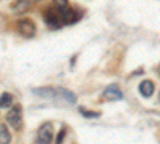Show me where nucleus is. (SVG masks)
<instances>
[{"label": "nucleus", "instance_id": "5", "mask_svg": "<svg viewBox=\"0 0 160 144\" xmlns=\"http://www.w3.org/2000/svg\"><path fill=\"white\" fill-rule=\"evenodd\" d=\"M102 98L108 99V101H117V99H122V98H123V93L118 90V87L111 85V87H108V88L104 90Z\"/></svg>", "mask_w": 160, "mask_h": 144}, {"label": "nucleus", "instance_id": "2", "mask_svg": "<svg viewBox=\"0 0 160 144\" xmlns=\"http://www.w3.org/2000/svg\"><path fill=\"white\" fill-rule=\"evenodd\" d=\"M21 120H22L21 106H13V107L7 112V122H8L13 128L19 130V128H21Z\"/></svg>", "mask_w": 160, "mask_h": 144}, {"label": "nucleus", "instance_id": "9", "mask_svg": "<svg viewBox=\"0 0 160 144\" xmlns=\"http://www.w3.org/2000/svg\"><path fill=\"white\" fill-rule=\"evenodd\" d=\"M11 106H13V96L10 93H3L0 96V107L7 109V107H11Z\"/></svg>", "mask_w": 160, "mask_h": 144}, {"label": "nucleus", "instance_id": "8", "mask_svg": "<svg viewBox=\"0 0 160 144\" xmlns=\"http://www.w3.org/2000/svg\"><path fill=\"white\" fill-rule=\"evenodd\" d=\"M10 141H11L10 132L5 125H0V144H10Z\"/></svg>", "mask_w": 160, "mask_h": 144}, {"label": "nucleus", "instance_id": "7", "mask_svg": "<svg viewBox=\"0 0 160 144\" xmlns=\"http://www.w3.org/2000/svg\"><path fill=\"white\" fill-rule=\"evenodd\" d=\"M139 93L144 98H151L154 93V82L152 80H142L139 83Z\"/></svg>", "mask_w": 160, "mask_h": 144}, {"label": "nucleus", "instance_id": "4", "mask_svg": "<svg viewBox=\"0 0 160 144\" xmlns=\"http://www.w3.org/2000/svg\"><path fill=\"white\" fill-rule=\"evenodd\" d=\"M43 19H45V22L50 26L51 29H58V27H61V26H62V21H61L59 13L55 11V10H51V8L43 13Z\"/></svg>", "mask_w": 160, "mask_h": 144}, {"label": "nucleus", "instance_id": "6", "mask_svg": "<svg viewBox=\"0 0 160 144\" xmlns=\"http://www.w3.org/2000/svg\"><path fill=\"white\" fill-rule=\"evenodd\" d=\"M59 16H61V21L62 24H74L75 21H78V15L72 10V8H64L59 11Z\"/></svg>", "mask_w": 160, "mask_h": 144}, {"label": "nucleus", "instance_id": "3", "mask_svg": "<svg viewBox=\"0 0 160 144\" xmlns=\"http://www.w3.org/2000/svg\"><path fill=\"white\" fill-rule=\"evenodd\" d=\"M18 31L22 37L31 38L35 35V24L32 19H19L18 21Z\"/></svg>", "mask_w": 160, "mask_h": 144}, {"label": "nucleus", "instance_id": "12", "mask_svg": "<svg viewBox=\"0 0 160 144\" xmlns=\"http://www.w3.org/2000/svg\"><path fill=\"white\" fill-rule=\"evenodd\" d=\"M64 138H66V128H61L59 133H58V136H56V142H55V144H62Z\"/></svg>", "mask_w": 160, "mask_h": 144}, {"label": "nucleus", "instance_id": "13", "mask_svg": "<svg viewBox=\"0 0 160 144\" xmlns=\"http://www.w3.org/2000/svg\"><path fill=\"white\" fill-rule=\"evenodd\" d=\"M28 7H29L28 2H21V3H16L15 7H13V10H15V11H21V10H28Z\"/></svg>", "mask_w": 160, "mask_h": 144}, {"label": "nucleus", "instance_id": "11", "mask_svg": "<svg viewBox=\"0 0 160 144\" xmlns=\"http://www.w3.org/2000/svg\"><path fill=\"white\" fill-rule=\"evenodd\" d=\"M55 5L58 7V11H61V10H64V8L69 7L68 0H55Z\"/></svg>", "mask_w": 160, "mask_h": 144}, {"label": "nucleus", "instance_id": "10", "mask_svg": "<svg viewBox=\"0 0 160 144\" xmlns=\"http://www.w3.org/2000/svg\"><path fill=\"white\" fill-rule=\"evenodd\" d=\"M80 114H82L83 117H87V119H98V117H99V112L87 111V109H83V107H80Z\"/></svg>", "mask_w": 160, "mask_h": 144}, {"label": "nucleus", "instance_id": "1", "mask_svg": "<svg viewBox=\"0 0 160 144\" xmlns=\"http://www.w3.org/2000/svg\"><path fill=\"white\" fill-rule=\"evenodd\" d=\"M51 141H53V127H51V123L47 122L38 128L35 144H50Z\"/></svg>", "mask_w": 160, "mask_h": 144}, {"label": "nucleus", "instance_id": "14", "mask_svg": "<svg viewBox=\"0 0 160 144\" xmlns=\"http://www.w3.org/2000/svg\"><path fill=\"white\" fill-rule=\"evenodd\" d=\"M158 101H160V93H158Z\"/></svg>", "mask_w": 160, "mask_h": 144}]
</instances>
